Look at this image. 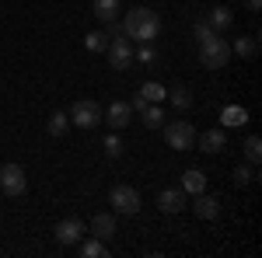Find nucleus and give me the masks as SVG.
Returning a JSON list of instances; mask_svg holds the SVG:
<instances>
[{"label":"nucleus","mask_w":262,"mask_h":258,"mask_svg":"<svg viewBox=\"0 0 262 258\" xmlns=\"http://www.w3.org/2000/svg\"><path fill=\"white\" fill-rule=\"evenodd\" d=\"M67 115H70V126H77V129H95L101 122V105L91 98H81V101H74V108Z\"/></svg>","instance_id":"4"},{"label":"nucleus","mask_w":262,"mask_h":258,"mask_svg":"<svg viewBox=\"0 0 262 258\" xmlns=\"http://www.w3.org/2000/svg\"><path fill=\"white\" fill-rule=\"evenodd\" d=\"M245 157H248V164H259V157H262V139L259 136L245 139Z\"/></svg>","instance_id":"25"},{"label":"nucleus","mask_w":262,"mask_h":258,"mask_svg":"<svg viewBox=\"0 0 262 258\" xmlns=\"http://www.w3.org/2000/svg\"><path fill=\"white\" fill-rule=\"evenodd\" d=\"M77 244H81V255L84 258H105V255H108V248H105V241H101V238H91V241H77Z\"/></svg>","instance_id":"18"},{"label":"nucleus","mask_w":262,"mask_h":258,"mask_svg":"<svg viewBox=\"0 0 262 258\" xmlns=\"http://www.w3.org/2000/svg\"><path fill=\"white\" fill-rule=\"evenodd\" d=\"M147 105H150V101L143 98V95H137V98L129 101V108H133V112H143V108H147Z\"/></svg>","instance_id":"30"},{"label":"nucleus","mask_w":262,"mask_h":258,"mask_svg":"<svg viewBox=\"0 0 262 258\" xmlns=\"http://www.w3.org/2000/svg\"><path fill=\"white\" fill-rule=\"evenodd\" d=\"M206 25H210L213 32H227V28L234 25V11H231V7H213V11L206 14Z\"/></svg>","instance_id":"15"},{"label":"nucleus","mask_w":262,"mask_h":258,"mask_svg":"<svg viewBox=\"0 0 262 258\" xmlns=\"http://www.w3.org/2000/svg\"><path fill=\"white\" fill-rule=\"evenodd\" d=\"M192 213H196L200 220H217L221 217V202H217L213 196H206V192H200L196 202H192Z\"/></svg>","instance_id":"12"},{"label":"nucleus","mask_w":262,"mask_h":258,"mask_svg":"<svg viewBox=\"0 0 262 258\" xmlns=\"http://www.w3.org/2000/svg\"><path fill=\"white\" fill-rule=\"evenodd\" d=\"M252 181H255V171H252L248 164H238V168H234V185L245 189V185H252Z\"/></svg>","instance_id":"26"},{"label":"nucleus","mask_w":262,"mask_h":258,"mask_svg":"<svg viewBox=\"0 0 262 258\" xmlns=\"http://www.w3.org/2000/svg\"><path fill=\"white\" fill-rule=\"evenodd\" d=\"M231 53H238V56H245V60H252V56L259 53V42L252 39V35H242V39L231 45Z\"/></svg>","instance_id":"22"},{"label":"nucleus","mask_w":262,"mask_h":258,"mask_svg":"<svg viewBox=\"0 0 262 258\" xmlns=\"http://www.w3.org/2000/svg\"><path fill=\"white\" fill-rule=\"evenodd\" d=\"M224 143H227V133L224 129H206V133L196 136V147H200L203 154H221Z\"/></svg>","instance_id":"10"},{"label":"nucleus","mask_w":262,"mask_h":258,"mask_svg":"<svg viewBox=\"0 0 262 258\" xmlns=\"http://www.w3.org/2000/svg\"><path fill=\"white\" fill-rule=\"evenodd\" d=\"M192 35L203 42V39H210V35H217V32H213V28L206 25V18H203V21H196V25H192Z\"/></svg>","instance_id":"29"},{"label":"nucleus","mask_w":262,"mask_h":258,"mask_svg":"<svg viewBox=\"0 0 262 258\" xmlns=\"http://www.w3.org/2000/svg\"><path fill=\"white\" fill-rule=\"evenodd\" d=\"M137 95H143L147 101H158V105H161V101L168 98V87H164V84H158V80H147V84H143Z\"/></svg>","instance_id":"19"},{"label":"nucleus","mask_w":262,"mask_h":258,"mask_svg":"<svg viewBox=\"0 0 262 258\" xmlns=\"http://www.w3.org/2000/svg\"><path fill=\"white\" fill-rule=\"evenodd\" d=\"M105 56H108V66H112V70H126V66L133 63V42L126 39V35H119V39H108Z\"/></svg>","instance_id":"7"},{"label":"nucleus","mask_w":262,"mask_h":258,"mask_svg":"<svg viewBox=\"0 0 262 258\" xmlns=\"http://www.w3.org/2000/svg\"><path fill=\"white\" fill-rule=\"evenodd\" d=\"M122 32H126V39L129 42H154L158 39V32H161V18L150 11V7H133L126 21H122Z\"/></svg>","instance_id":"1"},{"label":"nucleus","mask_w":262,"mask_h":258,"mask_svg":"<svg viewBox=\"0 0 262 258\" xmlns=\"http://www.w3.org/2000/svg\"><path fill=\"white\" fill-rule=\"evenodd\" d=\"M245 7H248V11H259V7H262V0H245Z\"/></svg>","instance_id":"31"},{"label":"nucleus","mask_w":262,"mask_h":258,"mask_svg":"<svg viewBox=\"0 0 262 258\" xmlns=\"http://www.w3.org/2000/svg\"><path fill=\"white\" fill-rule=\"evenodd\" d=\"M140 115H143V126H147V129H158V126L164 122V112H161V105H158V101H150Z\"/></svg>","instance_id":"21"},{"label":"nucleus","mask_w":262,"mask_h":258,"mask_svg":"<svg viewBox=\"0 0 262 258\" xmlns=\"http://www.w3.org/2000/svg\"><path fill=\"white\" fill-rule=\"evenodd\" d=\"M84 45H88V53H105V49H108V32H91V35H84Z\"/></svg>","instance_id":"23"},{"label":"nucleus","mask_w":262,"mask_h":258,"mask_svg":"<svg viewBox=\"0 0 262 258\" xmlns=\"http://www.w3.org/2000/svg\"><path fill=\"white\" fill-rule=\"evenodd\" d=\"M108 202H112V209L116 213H126V217H137L140 213V192L133 189V185H112V192H108Z\"/></svg>","instance_id":"3"},{"label":"nucleus","mask_w":262,"mask_h":258,"mask_svg":"<svg viewBox=\"0 0 262 258\" xmlns=\"http://www.w3.org/2000/svg\"><path fill=\"white\" fill-rule=\"evenodd\" d=\"M91 14H95L101 25L116 21L119 18V0H95V4H91Z\"/></svg>","instance_id":"16"},{"label":"nucleus","mask_w":262,"mask_h":258,"mask_svg":"<svg viewBox=\"0 0 262 258\" xmlns=\"http://www.w3.org/2000/svg\"><path fill=\"white\" fill-rule=\"evenodd\" d=\"M129 119H133V108H129V101H112L108 108H105V122L119 133V129H126L129 126Z\"/></svg>","instance_id":"9"},{"label":"nucleus","mask_w":262,"mask_h":258,"mask_svg":"<svg viewBox=\"0 0 262 258\" xmlns=\"http://www.w3.org/2000/svg\"><path fill=\"white\" fill-rule=\"evenodd\" d=\"M185 192H182V189H164L161 196H158V206H161L164 213H182V209H185Z\"/></svg>","instance_id":"13"},{"label":"nucleus","mask_w":262,"mask_h":258,"mask_svg":"<svg viewBox=\"0 0 262 258\" xmlns=\"http://www.w3.org/2000/svg\"><path fill=\"white\" fill-rule=\"evenodd\" d=\"M112 234H116V213H95L91 217V238L108 241Z\"/></svg>","instance_id":"11"},{"label":"nucleus","mask_w":262,"mask_h":258,"mask_svg":"<svg viewBox=\"0 0 262 258\" xmlns=\"http://www.w3.org/2000/svg\"><path fill=\"white\" fill-rule=\"evenodd\" d=\"M133 60H140V63H158V53H154V42H143L140 49H133Z\"/></svg>","instance_id":"27"},{"label":"nucleus","mask_w":262,"mask_h":258,"mask_svg":"<svg viewBox=\"0 0 262 258\" xmlns=\"http://www.w3.org/2000/svg\"><path fill=\"white\" fill-rule=\"evenodd\" d=\"M53 234H56V241H60V244H77L88 230H84V223L77 217H67V220H60V223H56V230H53Z\"/></svg>","instance_id":"8"},{"label":"nucleus","mask_w":262,"mask_h":258,"mask_svg":"<svg viewBox=\"0 0 262 258\" xmlns=\"http://www.w3.org/2000/svg\"><path fill=\"white\" fill-rule=\"evenodd\" d=\"M105 154H108V157H119V154H122V139L116 136V133L105 139Z\"/></svg>","instance_id":"28"},{"label":"nucleus","mask_w":262,"mask_h":258,"mask_svg":"<svg viewBox=\"0 0 262 258\" xmlns=\"http://www.w3.org/2000/svg\"><path fill=\"white\" fill-rule=\"evenodd\" d=\"M46 129H49V136H63V133L70 129V115H67V112H53L49 122H46Z\"/></svg>","instance_id":"20"},{"label":"nucleus","mask_w":262,"mask_h":258,"mask_svg":"<svg viewBox=\"0 0 262 258\" xmlns=\"http://www.w3.org/2000/svg\"><path fill=\"white\" fill-rule=\"evenodd\" d=\"M164 143H168L171 150H192V147H196V129L185 119L168 122V126H164Z\"/></svg>","instance_id":"5"},{"label":"nucleus","mask_w":262,"mask_h":258,"mask_svg":"<svg viewBox=\"0 0 262 258\" xmlns=\"http://www.w3.org/2000/svg\"><path fill=\"white\" fill-rule=\"evenodd\" d=\"M25 189H28L25 168H21V164H4V168H0V192L18 199V196H25Z\"/></svg>","instance_id":"6"},{"label":"nucleus","mask_w":262,"mask_h":258,"mask_svg":"<svg viewBox=\"0 0 262 258\" xmlns=\"http://www.w3.org/2000/svg\"><path fill=\"white\" fill-rule=\"evenodd\" d=\"M221 122L227 126V129H234V126H245V122H248V112H245L242 105H227V108L221 112Z\"/></svg>","instance_id":"17"},{"label":"nucleus","mask_w":262,"mask_h":258,"mask_svg":"<svg viewBox=\"0 0 262 258\" xmlns=\"http://www.w3.org/2000/svg\"><path fill=\"white\" fill-rule=\"evenodd\" d=\"M185 196H200V192H206V175H203L200 168H189L185 175H182V185H179Z\"/></svg>","instance_id":"14"},{"label":"nucleus","mask_w":262,"mask_h":258,"mask_svg":"<svg viewBox=\"0 0 262 258\" xmlns=\"http://www.w3.org/2000/svg\"><path fill=\"white\" fill-rule=\"evenodd\" d=\"M227 60H231V45L224 39L210 35V39L200 42V63L206 70H221V66H227Z\"/></svg>","instance_id":"2"},{"label":"nucleus","mask_w":262,"mask_h":258,"mask_svg":"<svg viewBox=\"0 0 262 258\" xmlns=\"http://www.w3.org/2000/svg\"><path fill=\"white\" fill-rule=\"evenodd\" d=\"M168 101L179 108V112H185V108H192V95L185 91V87H175V91H168Z\"/></svg>","instance_id":"24"}]
</instances>
